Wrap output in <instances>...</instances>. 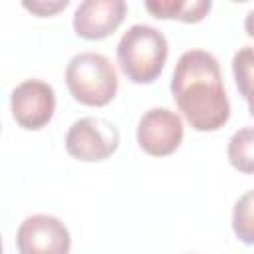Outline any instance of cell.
Segmentation results:
<instances>
[{
  "label": "cell",
  "instance_id": "cell-1",
  "mask_svg": "<svg viewBox=\"0 0 254 254\" xmlns=\"http://www.w3.org/2000/svg\"><path fill=\"white\" fill-rule=\"evenodd\" d=\"M171 91L194 131H216L230 117L218 60L206 50H187L177 60Z\"/></svg>",
  "mask_w": 254,
  "mask_h": 254
},
{
  "label": "cell",
  "instance_id": "cell-2",
  "mask_svg": "<svg viewBox=\"0 0 254 254\" xmlns=\"http://www.w3.org/2000/svg\"><path fill=\"white\" fill-rule=\"evenodd\" d=\"M169 42L161 30L149 24H133L117 44L121 71L133 83H153L165 67Z\"/></svg>",
  "mask_w": 254,
  "mask_h": 254
},
{
  "label": "cell",
  "instance_id": "cell-3",
  "mask_svg": "<svg viewBox=\"0 0 254 254\" xmlns=\"http://www.w3.org/2000/svg\"><path fill=\"white\" fill-rule=\"evenodd\" d=\"M65 85L75 101L103 107L115 97L119 81L109 58L97 52H79L67 62Z\"/></svg>",
  "mask_w": 254,
  "mask_h": 254
},
{
  "label": "cell",
  "instance_id": "cell-4",
  "mask_svg": "<svg viewBox=\"0 0 254 254\" xmlns=\"http://www.w3.org/2000/svg\"><path fill=\"white\" fill-rule=\"evenodd\" d=\"M119 147L117 127L103 117H81L65 133V151L77 161L95 163L111 157Z\"/></svg>",
  "mask_w": 254,
  "mask_h": 254
},
{
  "label": "cell",
  "instance_id": "cell-5",
  "mask_svg": "<svg viewBox=\"0 0 254 254\" xmlns=\"http://www.w3.org/2000/svg\"><path fill=\"white\" fill-rule=\"evenodd\" d=\"M10 109L14 121L28 129L36 131L50 123L56 111V93L54 87L42 79H24L12 89Z\"/></svg>",
  "mask_w": 254,
  "mask_h": 254
},
{
  "label": "cell",
  "instance_id": "cell-6",
  "mask_svg": "<svg viewBox=\"0 0 254 254\" xmlns=\"http://www.w3.org/2000/svg\"><path fill=\"white\" fill-rule=\"evenodd\" d=\"M183 119L169 107H151L137 125V143L151 157H167L175 153L183 141Z\"/></svg>",
  "mask_w": 254,
  "mask_h": 254
},
{
  "label": "cell",
  "instance_id": "cell-7",
  "mask_svg": "<svg viewBox=\"0 0 254 254\" xmlns=\"http://www.w3.org/2000/svg\"><path fill=\"white\" fill-rule=\"evenodd\" d=\"M20 254H69L71 238L67 226L52 214L24 218L16 232Z\"/></svg>",
  "mask_w": 254,
  "mask_h": 254
},
{
  "label": "cell",
  "instance_id": "cell-8",
  "mask_svg": "<svg viewBox=\"0 0 254 254\" xmlns=\"http://www.w3.org/2000/svg\"><path fill=\"white\" fill-rule=\"evenodd\" d=\"M125 14V0H83L73 12V30L79 38L103 40L119 28Z\"/></svg>",
  "mask_w": 254,
  "mask_h": 254
},
{
  "label": "cell",
  "instance_id": "cell-9",
  "mask_svg": "<svg viewBox=\"0 0 254 254\" xmlns=\"http://www.w3.org/2000/svg\"><path fill=\"white\" fill-rule=\"evenodd\" d=\"M145 8L155 18H175L181 22H200L212 8L210 0H147Z\"/></svg>",
  "mask_w": 254,
  "mask_h": 254
},
{
  "label": "cell",
  "instance_id": "cell-10",
  "mask_svg": "<svg viewBox=\"0 0 254 254\" xmlns=\"http://www.w3.org/2000/svg\"><path fill=\"white\" fill-rule=\"evenodd\" d=\"M232 73L240 95L248 103V111L254 117V46L240 48L232 58Z\"/></svg>",
  "mask_w": 254,
  "mask_h": 254
},
{
  "label": "cell",
  "instance_id": "cell-11",
  "mask_svg": "<svg viewBox=\"0 0 254 254\" xmlns=\"http://www.w3.org/2000/svg\"><path fill=\"white\" fill-rule=\"evenodd\" d=\"M226 155L236 171L254 175V127L238 129L228 141Z\"/></svg>",
  "mask_w": 254,
  "mask_h": 254
},
{
  "label": "cell",
  "instance_id": "cell-12",
  "mask_svg": "<svg viewBox=\"0 0 254 254\" xmlns=\"http://www.w3.org/2000/svg\"><path fill=\"white\" fill-rule=\"evenodd\" d=\"M232 230L244 244H254V189L246 190L232 208Z\"/></svg>",
  "mask_w": 254,
  "mask_h": 254
},
{
  "label": "cell",
  "instance_id": "cell-13",
  "mask_svg": "<svg viewBox=\"0 0 254 254\" xmlns=\"http://www.w3.org/2000/svg\"><path fill=\"white\" fill-rule=\"evenodd\" d=\"M69 2L67 0H56V2H46V0H36V2H24V8L32 10L38 16H52L58 10H64Z\"/></svg>",
  "mask_w": 254,
  "mask_h": 254
},
{
  "label": "cell",
  "instance_id": "cell-14",
  "mask_svg": "<svg viewBox=\"0 0 254 254\" xmlns=\"http://www.w3.org/2000/svg\"><path fill=\"white\" fill-rule=\"evenodd\" d=\"M244 30H246V34L250 38H254V10H250L246 14V18H244Z\"/></svg>",
  "mask_w": 254,
  "mask_h": 254
}]
</instances>
